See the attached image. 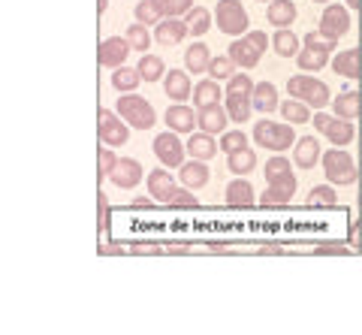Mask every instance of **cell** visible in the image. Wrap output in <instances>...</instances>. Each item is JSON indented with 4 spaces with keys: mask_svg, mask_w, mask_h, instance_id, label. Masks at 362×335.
<instances>
[{
    "mask_svg": "<svg viewBox=\"0 0 362 335\" xmlns=\"http://www.w3.org/2000/svg\"><path fill=\"white\" fill-rule=\"evenodd\" d=\"M347 30H350V13H347V6L329 4V6L323 9V16H320V37L338 42V37H344Z\"/></svg>",
    "mask_w": 362,
    "mask_h": 335,
    "instance_id": "10",
    "label": "cell"
},
{
    "mask_svg": "<svg viewBox=\"0 0 362 335\" xmlns=\"http://www.w3.org/2000/svg\"><path fill=\"white\" fill-rule=\"evenodd\" d=\"M259 254H284L281 245H266V248H259Z\"/></svg>",
    "mask_w": 362,
    "mask_h": 335,
    "instance_id": "51",
    "label": "cell"
},
{
    "mask_svg": "<svg viewBox=\"0 0 362 335\" xmlns=\"http://www.w3.org/2000/svg\"><path fill=\"white\" fill-rule=\"evenodd\" d=\"M163 91L169 100H175V103L187 100L190 97V76L185 70H169V76H163Z\"/></svg>",
    "mask_w": 362,
    "mask_h": 335,
    "instance_id": "21",
    "label": "cell"
},
{
    "mask_svg": "<svg viewBox=\"0 0 362 335\" xmlns=\"http://www.w3.org/2000/svg\"><path fill=\"white\" fill-rule=\"evenodd\" d=\"M314 251L317 254H338V257H344L347 254V245H341V242H323V245H317Z\"/></svg>",
    "mask_w": 362,
    "mask_h": 335,
    "instance_id": "46",
    "label": "cell"
},
{
    "mask_svg": "<svg viewBox=\"0 0 362 335\" xmlns=\"http://www.w3.org/2000/svg\"><path fill=\"white\" fill-rule=\"evenodd\" d=\"M139 82H142V76H139V70H133V66H118L115 76H112V85L124 94H133L136 88H139Z\"/></svg>",
    "mask_w": 362,
    "mask_h": 335,
    "instance_id": "34",
    "label": "cell"
},
{
    "mask_svg": "<svg viewBox=\"0 0 362 335\" xmlns=\"http://www.w3.org/2000/svg\"><path fill=\"white\" fill-rule=\"evenodd\" d=\"M163 203H166V206H181V208H194V206H197V196H194V191H190V187H173V191L166 194Z\"/></svg>",
    "mask_w": 362,
    "mask_h": 335,
    "instance_id": "41",
    "label": "cell"
},
{
    "mask_svg": "<svg viewBox=\"0 0 362 335\" xmlns=\"http://www.w3.org/2000/svg\"><path fill=\"white\" fill-rule=\"evenodd\" d=\"M299 46L302 42L290 28H278L275 37H272V49H275L281 58H293V54H299Z\"/></svg>",
    "mask_w": 362,
    "mask_h": 335,
    "instance_id": "28",
    "label": "cell"
},
{
    "mask_svg": "<svg viewBox=\"0 0 362 335\" xmlns=\"http://www.w3.org/2000/svg\"><path fill=\"white\" fill-rule=\"evenodd\" d=\"M185 21H187V30L194 33V37H202V33H209V28H211V13L202 6H194L185 16Z\"/></svg>",
    "mask_w": 362,
    "mask_h": 335,
    "instance_id": "36",
    "label": "cell"
},
{
    "mask_svg": "<svg viewBox=\"0 0 362 335\" xmlns=\"http://www.w3.org/2000/svg\"><path fill=\"white\" fill-rule=\"evenodd\" d=\"M223 97L218 79H202L197 88H194V106L197 109H206V106H214L218 100Z\"/></svg>",
    "mask_w": 362,
    "mask_h": 335,
    "instance_id": "27",
    "label": "cell"
},
{
    "mask_svg": "<svg viewBox=\"0 0 362 335\" xmlns=\"http://www.w3.org/2000/svg\"><path fill=\"white\" fill-rule=\"evenodd\" d=\"M97 121H100V127H97V133H100V139H103L106 145H124L130 139V124L124 121L121 115H115V112H109V109H100V115H97Z\"/></svg>",
    "mask_w": 362,
    "mask_h": 335,
    "instance_id": "9",
    "label": "cell"
},
{
    "mask_svg": "<svg viewBox=\"0 0 362 335\" xmlns=\"http://www.w3.org/2000/svg\"><path fill=\"white\" fill-rule=\"evenodd\" d=\"M323 172L326 178H329V184H354L356 182V163L354 158L341 148V145H335V148H329L323 154Z\"/></svg>",
    "mask_w": 362,
    "mask_h": 335,
    "instance_id": "4",
    "label": "cell"
},
{
    "mask_svg": "<svg viewBox=\"0 0 362 335\" xmlns=\"http://www.w3.org/2000/svg\"><path fill=\"white\" fill-rule=\"evenodd\" d=\"M226 166H230V172H235V175L251 172L254 166H257V154H254V148H239V151L226 154Z\"/></svg>",
    "mask_w": 362,
    "mask_h": 335,
    "instance_id": "33",
    "label": "cell"
},
{
    "mask_svg": "<svg viewBox=\"0 0 362 335\" xmlns=\"http://www.w3.org/2000/svg\"><path fill=\"white\" fill-rule=\"evenodd\" d=\"M221 145H214L211 139V133H190V139H187V154L190 158H197V160H211L214 154H218Z\"/></svg>",
    "mask_w": 362,
    "mask_h": 335,
    "instance_id": "22",
    "label": "cell"
},
{
    "mask_svg": "<svg viewBox=\"0 0 362 335\" xmlns=\"http://www.w3.org/2000/svg\"><path fill=\"white\" fill-rule=\"evenodd\" d=\"M226 121H230V112H226V106H221V103L199 109V130L202 133H211V136H218V133L226 130Z\"/></svg>",
    "mask_w": 362,
    "mask_h": 335,
    "instance_id": "14",
    "label": "cell"
},
{
    "mask_svg": "<svg viewBox=\"0 0 362 335\" xmlns=\"http://www.w3.org/2000/svg\"><path fill=\"white\" fill-rule=\"evenodd\" d=\"M214 18H218V28L223 33H230V37H242L251 25V18H247L245 6L239 0H218V9H214Z\"/></svg>",
    "mask_w": 362,
    "mask_h": 335,
    "instance_id": "7",
    "label": "cell"
},
{
    "mask_svg": "<svg viewBox=\"0 0 362 335\" xmlns=\"http://www.w3.org/2000/svg\"><path fill=\"white\" fill-rule=\"evenodd\" d=\"M329 121H332V115H323V112H317V115H314V130L326 133V130H329Z\"/></svg>",
    "mask_w": 362,
    "mask_h": 335,
    "instance_id": "49",
    "label": "cell"
},
{
    "mask_svg": "<svg viewBox=\"0 0 362 335\" xmlns=\"http://www.w3.org/2000/svg\"><path fill=\"white\" fill-rule=\"evenodd\" d=\"M293 194H296V184H269L263 191V196H259V206H263V208L287 206Z\"/></svg>",
    "mask_w": 362,
    "mask_h": 335,
    "instance_id": "29",
    "label": "cell"
},
{
    "mask_svg": "<svg viewBox=\"0 0 362 335\" xmlns=\"http://www.w3.org/2000/svg\"><path fill=\"white\" fill-rule=\"evenodd\" d=\"M178 178H181V184L190 187V191H199V187H206L209 184V166L206 160H190V163H181L178 166Z\"/></svg>",
    "mask_w": 362,
    "mask_h": 335,
    "instance_id": "17",
    "label": "cell"
},
{
    "mask_svg": "<svg viewBox=\"0 0 362 335\" xmlns=\"http://www.w3.org/2000/svg\"><path fill=\"white\" fill-rule=\"evenodd\" d=\"M173 187H175V182H173V172H169L166 166H163V170L148 172V194H151L154 199H160V203H163L166 194L173 191Z\"/></svg>",
    "mask_w": 362,
    "mask_h": 335,
    "instance_id": "31",
    "label": "cell"
},
{
    "mask_svg": "<svg viewBox=\"0 0 362 335\" xmlns=\"http://www.w3.org/2000/svg\"><path fill=\"white\" fill-rule=\"evenodd\" d=\"M136 70H139V76L145 82H157V79H163V61L157 58V54H142V61H139V66H136Z\"/></svg>",
    "mask_w": 362,
    "mask_h": 335,
    "instance_id": "37",
    "label": "cell"
},
{
    "mask_svg": "<svg viewBox=\"0 0 362 335\" xmlns=\"http://www.w3.org/2000/svg\"><path fill=\"white\" fill-rule=\"evenodd\" d=\"M278 109H281V115H284L290 124H305V121L311 118V106L302 103V100H296V97L287 100V103H281Z\"/></svg>",
    "mask_w": 362,
    "mask_h": 335,
    "instance_id": "35",
    "label": "cell"
},
{
    "mask_svg": "<svg viewBox=\"0 0 362 335\" xmlns=\"http://www.w3.org/2000/svg\"><path fill=\"white\" fill-rule=\"evenodd\" d=\"M166 124L175 133H194V127H199V112H194L185 103H175L166 109Z\"/></svg>",
    "mask_w": 362,
    "mask_h": 335,
    "instance_id": "13",
    "label": "cell"
},
{
    "mask_svg": "<svg viewBox=\"0 0 362 335\" xmlns=\"http://www.w3.org/2000/svg\"><path fill=\"white\" fill-rule=\"evenodd\" d=\"M115 163H118V158H115V151L112 148H103L100 151V178H109L112 175V170H115Z\"/></svg>",
    "mask_w": 362,
    "mask_h": 335,
    "instance_id": "45",
    "label": "cell"
},
{
    "mask_svg": "<svg viewBox=\"0 0 362 335\" xmlns=\"http://www.w3.org/2000/svg\"><path fill=\"white\" fill-rule=\"evenodd\" d=\"M154 154L166 170H178L185 163V154H187V145H181V139L175 136V130H166L154 139Z\"/></svg>",
    "mask_w": 362,
    "mask_h": 335,
    "instance_id": "8",
    "label": "cell"
},
{
    "mask_svg": "<svg viewBox=\"0 0 362 335\" xmlns=\"http://www.w3.org/2000/svg\"><path fill=\"white\" fill-rule=\"evenodd\" d=\"M166 16L163 9L157 6V0H142V4H136V21H142V25H160Z\"/></svg>",
    "mask_w": 362,
    "mask_h": 335,
    "instance_id": "38",
    "label": "cell"
},
{
    "mask_svg": "<svg viewBox=\"0 0 362 335\" xmlns=\"http://www.w3.org/2000/svg\"><path fill=\"white\" fill-rule=\"evenodd\" d=\"M314 4H329V0H314Z\"/></svg>",
    "mask_w": 362,
    "mask_h": 335,
    "instance_id": "54",
    "label": "cell"
},
{
    "mask_svg": "<svg viewBox=\"0 0 362 335\" xmlns=\"http://www.w3.org/2000/svg\"><path fill=\"white\" fill-rule=\"evenodd\" d=\"M344 4H347L350 9H362V0H344Z\"/></svg>",
    "mask_w": 362,
    "mask_h": 335,
    "instance_id": "52",
    "label": "cell"
},
{
    "mask_svg": "<svg viewBox=\"0 0 362 335\" xmlns=\"http://www.w3.org/2000/svg\"><path fill=\"white\" fill-rule=\"evenodd\" d=\"M239 148H247V136L242 130H223L221 133V151L223 154H233Z\"/></svg>",
    "mask_w": 362,
    "mask_h": 335,
    "instance_id": "40",
    "label": "cell"
},
{
    "mask_svg": "<svg viewBox=\"0 0 362 335\" xmlns=\"http://www.w3.org/2000/svg\"><path fill=\"white\" fill-rule=\"evenodd\" d=\"M326 136H329V142L332 145H350L354 142V136H356V130H354V124L350 121H344V118H338V115H332V121H329V130H326Z\"/></svg>",
    "mask_w": 362,
    "mask_h": 335,
    "instance_id": "32",
    "label": "cell"
},
{
    "mask_svg": "<svg viewBox=\"0 0 362 335\" xmlns=\"http://www.w3.org/2000/svg\"><path fill=\"white\" fill-rule=\"evenodd\" d=\"M187 21L185 18H163L160 25H157V42L160 46H175V42H181L187 37Z\"/></svg>",
    "mask_w": 362,
    "mask_h": 335,
    "instance_id": "19",
    "label": "cell"
},
{
    "mask_svg": "<svg viewBox=\"0 0 362 335\" xmlns=\"http://www.w3.org/2000/svg\"><path fill=\"white\" fill-rule=\"evenodd\" d=\"M335 76H344V79H359L362 76V52L359 49H344L335 54L332 61Z\"/></svg>",
    "mask_w": 362,
    "mask_h": 335,
    "instance_id": "15",
    "label": "cell"
},
{
    "mask_svg": "<svg viewBox=\"0 0 362 335\" xmlns=\"http://www.w3.org/2000/svg\"><path fill=\"white\" fill-rule=\"evenodd\" d=\"M311 203L314 206H335L338 203V194H335V187H329V184H317V187H311Z\"/></svg>",
    "mask_w": 362,
    "mask_h": 335,
    "instance_id": "44",
    "label": "cell"
},
{
    "mask_svg": "<svg viewBox=\"0 0 362 335\" xmlns=\"http://www.w3.org/2000/svg\"><path fill=\"white\" fill-rule=\"evenodd\" d=\"M335 42L332 40H326V37H314V33H308L305 37V49H299L296 54V61L305 73H317V70H323L326 64H329V52H332Z\"/></svg>",
    "mask_w": 362,
    "mask_h": 335,
    "instance_id": "6",
    "label": "cell"
},
{
    "mask_svg": "<svg viewBox=\"0 0 362 335\" xmlns=\"http://www.w3.org/2000/svg\"><path fill=\"white\" fill-rule=\"evenodd\" d=\"M209 64H211V49L206 46V42H194V46L185 52V66L194 76L209 73Z\"/></svg>",
    "mask_w": 362,
    "mask_h": 335,
    "instance_id": "24",
    "label": "cell"
},
{
    "mask_svg": "<svg viewBox=\"0 0 362 335\" xmlns=\"http://www.w3.org/2000/svg\"><path fill=\"white\" fill-rule=\"evenodd\" d=\"M106 6H109V0H97V13H106Z\"/></svg>",
    "mask_w": 362,
    "mask_h": 335,
    "instance_id": "53",
    "label": "cell"
},
{
    "mask_svg": "<svg viewBox=\"0 0 362 335\" xmlns=\"http://www.w3.org/2000/svg\"><path fill=\"white\" fill-rule=\"evenodd\" d=\"M287 91L290 97L302 100V103H308L314 109H323L326 103H332V94H329V85L314 79V76H293L287 82Z\"/></svg>",
    "mask_w": 362,
    "mask_h": 335,
    "instance_id": "3",
    "label": "cell"
},
{
    "mask_svg": "<svg viewBox=\"0 0 362 335\" xmlns=\"http://www.w3.org/2000/svg\"><path fill=\"white\" fill-rule=\"evenodd\" d=\"M245 37H247V40H251V42H254V46H257L259 52H266V46H269V37H266V33H263V30H247V33H245Z\"/></svg>",
    "mask_w": 362,
    "mask_h": 335,
    "instance_id": "48",
    "label": "cell"
},
{
    "mask_svg": "<svg viewBox=\"0 0 362 335\" xmlns=\"http://www.w3.org/2000/svg\"><path fill=\"white\" fill-rule=\"evenodd\" d=\"M235 73V61L226 54V58H211L209 64V76H214V79H230V76Z\"/></svg>",
    "mask_w": 362,
    "mask_h": 335,
    "instance_id": "43",
    "label": "cell"
},
{
    "mask_svg": "<svg viewBox=\"0 0 362 335\" xmlns=\"http://www.w3.org/2000/svg\"><path fill=\"white\" fill-rule=\"evenodd\" d=\"M130 40L127 37H109L100 42V49H97V61L100 66H112V70H118V66H124V61H127V54H130Z\"/></svg>",
    "mask_w": 362,
    "mask_h": 335,
    "instance_id": "11",
    "label": "cell"
},
{
    "mask_svg": "<svg viewBox=\"0 0 362 335\" xmlns=\"http://www.w3.org/2000/svg\"><path fill=\"white\" fill-rule=\"evenodd\" d=\"M148 25H142V21H136L133 28H127V40H130V46H133V52H148V46H151V33L145 30Z\"/></svg>",
    "mask_w": 362,
    "mask_h": 335,
    "instance_id": "39",
    "label": "cell"
},
{
    "mask_svg": "<svg viewBox=\"0 0 362 335\" xmlns=\"http://www.w3.org/2000/svg\"><path fill=\"white\" fill-rule=\"evenodd\" d=\"M332 109H335L338 118L354 121L359 112H362V97H359L356 91H344V94H338V97L332 100Z\"/></svg>",
    "mask_w": 362,
    "mask_h": 335,
    "instance_id": "26",
    "label": "cell"
},
{
    "mask_svg": "<svg viewBox=\"0 0 362 335\" xmlns=\"http://www.w3.org/2000/svg\"><path fill=\"white\" fill-rule=\"evenodd\" d=\"M226 203L235 206V208H247L254 203V187L247 178H235V182H230V187H226Z\"/></svg>",
    "mask_w": 362,
    "mask_h": 335,
    "instance_id": "25",
    "label": "cell"
},
{
    "mask_svg": "<svg viewBox=\"0 0 362 335\" xmlns=\"http://www.w3.org/2000/svg\"><path fill=\"white\" fill-rule=\"evenodd\" d=\"M266 18L272 28H290L296 21V4L293 0H272L266 9Z\"/></svg>",
    "mask_w": 362,
    "mask_h": 335,
    "instance_id": "20",
    "label": "cell"
},
{
    "mask_svg": "<svg viewBox=\"0 0 362 335\" xmlns=\"http://www.w3.org/2000/svg\"><path fill=\"white\" fill-rule=\"evenodd\" d=\"M142 163L139 160H133V158H118V163H115V170H112V182H115L121 191H130V187H136L142 182Z\"/></svg>",
    "mask_w": 362,
    "mask_h": 335,
    "instance_id": "12",
    "label": "cell"
},
{
    "mask_svg": "<svg viewBox=\"0 0 362 335\" xmlns=\"http://www.w3.org/2000/svg\"><path fill=\"white\" fill-rule=\"evenodd\" d=\"M293 158H296V166H302V170H311V166L320 160V142H317L314 136L296 139V151H293Z\"/></svg>",
    "mask_w": 362,
    "mask_h": 335,
    "instance_id": "23",
    "label": "cell"
},
{
    "mask_svg": "<svg viewBox=\"0 0 362 335\" xmlns=\"http://www.w3.org/2000/svg\"><path fill=\"white\" fill-rule=\"evenodd\" d=\"M281 103H278V88L272 82H259L254 85V109L259 112H275Z\"/></svg>",
    "mask_w": 362,
    "mask_h": 335,
    "instance_id": "30",
    "label": "cell"
},
{
    "mask_svg": "<svg viewBox=\"0 0 362 335\" xmlns=\"http://www.w3.org/2000/svg\"><path fill=\"white\" fill-rule=\"evenodd\" d=\"M130 251L133 254H163L160 245H151V242H136V245H130Z\"/></svg>",
    "mask_w": 362,
    "mask_h": 335,
    "instance_id": "47",
    "label": "cell"
},
{
    "mask_svg": "<svg viewBox=\"0 0 362 335\" xmlns=\"http://www.w3.org/2000/svg\"><path fill=\"white\" fill-rule=\"evenodd\" d=\"M223 106L230 112V121L235 124H245L254 112V82L251 76H230V85H226V94H223Z\"/></svg>",
    "mask_w": 362,
    "mask_h": 335,
    "instance_id": "1",
    "label": "cell"
},
{
    "mask_svg": "<svg viewBox=\"0 0 362 335\" xmlns=\"http://www.w3.org/2000/svg\"><path fill=\"white\" fill-rule=\"evenodd\" d=\"M254 139L259 148H269V151H287L290 145H296V130L287 121V124H278V121H269L263 118L259 124H254Z\"/></svg>",
    "mask_w": 362,
    "mask_h": 335,
    "instance_id": "2",
    "label": "cell"
},
{
    "mask_svg": "<svg viewBox=\"0 0 362 335\" xmlns=\"http://www.w3.org/2000/svg\"><path fill=\"white\" fill-rule=\"evenodd\" d=\"M157 6L163 9L166 18H181L194 9V0H157Z\"/></svg>",
    "mask_w": 362,
    "mask_h": 335,
    "instance_id": "42",
    "label": "cell"
},
{
    "mask_svg": "<svg viewBox=\"0 0 362 335\" xmlns=\"http://www.w3.org/2000/svg\"><path fill=\"white\" fill-rule=\"evenodd\" d=\"M266 182L269 184H296V175H293V166L287 158H281V154H275L272 160H266Z\"/></svg>",
    "mask_w": 362,
    "mask_h": 335,
    "instance_id": "18",
    "label": "cell"
},
{
    "mask_svg": "<svg viewBox=\"0 0 362 335\" xmlns=\"http://www.w3.org/2000/svg\"><path fill=\"white\" fill-rule=\"evenodd\" d=\"M226 52H230V58L235 61V66H242V70H251V66H257L259 64V54H263L247 37L233 40V46L226 49Z\"/></svg>",
    "mask_w": 362,
    "mask_h": 335,
    "instance_id": "16",
    "label": "cell"
},
{
    "mask_svg": "<svg viewBox=\"0 0 362 335\" xmlns=\"http://www.w3.org/2000/svg\"><path fill=\"white\" fill-rule=\"evenodd\" d=\"M190 248H187V242H173L169 245V254H187Z\"/></svg>",
    "mask_w": 362,
    "mask_h": 335,
    "instance_id": "50",
    "label": "cell"
},
{
    "mask_svg": "<svg viewBox=\"0 0 362 335\" xmlns=\"http://www.w3.org/2000/svg\"><path fill=\"white\" fill-rule=\"evenodd\" d=\"M118 115L127 121L130 127H139V130H151L154 121H157L154 106H151L145 97H139V94L121 97V100H118Z\"/></svg>",
    "mask_w": 362,
    "mask_h": 335,
    "instance_id": "5",
    "label": "cell"
}]
</instances>
